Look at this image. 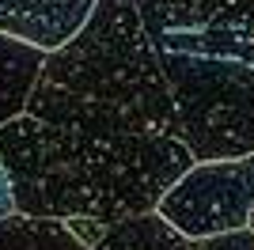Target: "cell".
<instances>
[{"label": "cell", "mask_w": 254, "mask_h": 250, "mask_svg": "<svg viewBox=\"0 0 254 250\" xmlns=\"http://www.w3.org/2000/svg\"><path fill=\"white\" fill-rule=\"evenodd\" d=\"M15 212L42 220H118L156 212L197 159L171 136H91L15 114L0 125Z\"/></svg>", "instance_id": "1"}, {"label": "cell", "mask_w": 254, "mask_h": 250, "mask_svg": "<svg viewBox=\"0 0 254 250\" xmlns=\"http://www.w3.org/2000/svg\"><path fill=\"white\" fill-rule=\"evenodd\" d=\"M197 163L254 152V0H133Z\"/></svg>", "instance_id": "2"}, {"label": "cell", "mask_w": 254, "mask_h": 250, "mask_svg": "<svg viewBox=\"0 0 254 250\" xmlns=\"http://www.w3.org/2000/svg\"><path fill=\"white\" fill-rule=\"evenodd\" d=\"M23 114L91 136L182 133L133 0H95L84 27L46 53Z\"/></svg>", "instance_id": "3"}, {"label": "cell", "mask_w": 254, "mask_h": 250, "mask_svg": "<svg viewBox=\"0 0 254 250\" xmlns=\"http://www.w3.org/2000/svg\"><path fill=\"white\" fill-rule=\"evenodd\" d=\"M156 212L190 239L254 231V152L193 163L159 197Z\"/></svg>", "instance_id": "4"}, {"label": "cell", "mask_w": 254, "mask_h": 250, "mask_svg": "<svg viewBox=\"0 0 254 250\" xmlns=\"http://www.w3.org/2000/svg\"><path fill=\"white\" fill-rule=\"evenodd\" d=\"M91 8L95 0H0V34L50 53L84 27Z\"/></svg>", "instance_id": "5"}, {"label": "cell", "mask_w": 254, "mask_h": 250, "mask_svg": "<svg viewBox=\"0 0 254 250\" xmlns=\"http://www.w3.org/2000/svg\"><path fill=\"white\" fill-rule=\"evenodd\" d=\"M91 250H254V231L190 239V235L175 231L159 212H140V216L110 224Z\"/></svg>", "instance_id": "6"}, {"label": "cell", "mask_w": 254, "mask_h": 250, "mask_svg": "<svg viewBox=\"0 0 254 250\" xmlns=\"http://www.w3.org/2000/svg\"><path fill=\"white\" fill-rule=\"evenodd\" d=\"M42 61H46V50H38L23 38H11V34H0V125L23 114Z\"/></svg>", "instance_id": "7"}, {"label": "cell", "mask_w": 254, "mask_h": 250, "mask_svg": "<svg viewBox=\"0 0 254 250\" xmlns=\"http://www.w3.org/2000/svg\"><path fill=\"white\" fill-rule=\"evenodd\" d=\"M0 250H87L64 220L42 216H8L0 220Z\"/></svg>", "instance_id": "8"}, {"label": "cell", "mask_w": 254, "mask_h": 250, "mask_svg": "<svg viewBox=\"0 0 254 250\" xmlns=\"http://www.w3.org/2000/svg\"><path fill=\"white\" fill-rule=\"evenodd\" d=\"M15 216V193H11V178H8V167L0 163V220Z\"/></svg>", "instance_id": "9"}]
</instances>
